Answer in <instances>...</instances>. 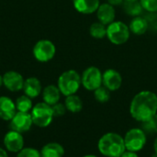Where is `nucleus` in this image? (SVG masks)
Listing matches in <instances>:
<instances>
[{
    "label": "nucleus",
    "instance_id": "nucleus-7",
    "mask_svg": "<svg viewBox=\"0 0 157 157\" xmlns=\"http://www.w3.org/2000/svg\"><path fill=\"white\" fill-rule=\"evenodd\" d=\"M32 53L36 60L41 63H46L54 57L56 54V47L52 41L42 39L35 43Z\"/></svg>",
    "mask_w": 157,
    "mask_h": 157
},
{
    "label": "nucleus",
    "instance_id": "nucleus-5",
    "mask_svg": "<svg viewBox=\"0 0 157 157\" xmlns=\"http://www.w3.org/2000/svg\"><path fill=\"white\" fill-rule=\"evenodd\" d=\"M31 118L33 124L40 128L48 127L52 119H53V113L52 105L41 102L36 104L31 109Z\"/></svg>",
    "mask_w": 157,
    "mask_h": 157
},
{
    "label": "nucleus",
    "instance_id": "nucleus-21",
    "mask_svg": "<svg viewBox=\"0 0 157 157\" xmlns=\"http://www.w3.org/2000/svg\"><path fill=\"white\" fill-rule=\"evenodd\" d=\"M64 105L66 106V109L72 113H78L83 109V101L76 94L66 96Z\"/></svg>",
    "mask_w": 157,
    "mask_h": 157
},
{
    "label": "nucleus",
    "instance_id": "nucleus-23",
    "mask_svg": "<svg viewBox=\"0 0 157 157\" xmlns=\"http://www.w3.org/2000/svg\"><path fill=\"white\" fill-rule=\"evenodd\" d=\"M15 104H16L17 111H19V112H29V111H31V109L33 107L31 98L26 94L19 96L16 100Z\"/></svg>",
    "mask_w": 157,
    "mask_h": 157
},
{
    "label": "nucleus",
    "instance_id": "nucleus-13",
    "mask_svg": "<svg viewBox=\"0 0 157 157\" xmlns=\"http://www.w3.org/2000/svg\"><path fill=\"white\" fill-rule=\"evenodd\" d=\"M97 17L98 21L108 26L115 20L116 11L114 6L108 2L100 4L97 10Z\"/></svg>",
    "mask_w": 157,
    "mask_h": 157
},
{
    "label": "nucleus",
    "instance_id": "nucleus-18",
    "mask_svg": "<svg viewBox=\"0 0 157 157\" xmlns=\"http://www.w3.org/2000/svg\"><path fill=\"white\" fill-rule=\"evenodd\" d=\"M129 28L131 32L135 35H143L149 30L147 20L143 16L133 17V19L130 22Z\"/></svg>",
    "mask_w": 157,
    "mask_h": 157
},
{
    "label": "nucleus",
    "instance_id": "nucleus-32",
    "mask_svg": "<svg viewBox=\"0 0 157 157\" xmlns=\"http://www.w3.org/2000/svg\"><path fill=\"white\" fill-rule=\"evenodd\" d=\"M0 157H8L6 152L4 149H2V148H0Z\"/></svg>",
    "mask_w": 157,
    "mask_h": 157
},
{
    "label": "nucleus",
    "instance_id": "nucleus-31",
    "mask_svg": "<svg viewBox=\"0 0 157 157\" xmlns=\"http://www.w3.org/2000/svg\"><path fill=\"white\" fill-rule=\"evenodd\" d=\"M124 0H107V2L110 5H112L113 6H120L123 3Z\"/></svg>",
    "mask_w": 157,
    "mask_h": 157
},
{
    "label": "nucleus",
    "instance_id": "nucleus-24",
    "mask_svg": "<svg viewBox=\"0 0 157 157\" xmlns=\"http://www.w3.org/2000/svg\"><path fill=\"white\" fill-rule=\"evenodd\" d=\"M141 129L146 133V135L157 134V114L149 118L148 120L142 122Z\"/></svg>",
    "mask_w": 157,
    "mask_h": 157
},
{
    "label": "nucleus",
    "instance_id": "nucleus-11",
    "mask_svg": "<svg viewBox=\"0 0 157 157\" xmlns=\"http://www.w3.org/2000/svg\"><path fill=\"white\" fill-rule=\"evenodd\" d=\"M122 84V77L119 71L113 68L107 69L102 73V85L110 92L118 91Z\"/></svg>",
    "mask_w": 157,
    "mask_h": 157
},
{
    "label": "nucleus",
    "instance_id": "nucleus-25",
    "mask_svg": "<svg viewBox=\"0 0 157 157\" xmlns=\"http://www.w3.org/2000/svg\"><path fill=\"white\" fill-rule=\"evenodd\" d=\"M94 96L97 102L104 104L109 101L110 99V91L107 89L105 86L101 85L97 90L94 91Z\"/></svg>",
    "mask_w": 157,
    "mask_h": 157
},
{
    "label": "nucleus",
    "instance_id": "nucleus-14",
    "mask_svg": "<svg viewBox=\"0 0 157 157\" xmlns=\"http://www.w3.org/2000/svg\"><path fill=\"white\" fill-rule=\"evenodd\" d=\"M24 93L31 99L38 97L42 92V85L40 81L36 77H29L25 80L23 89Z\"/></svg>",
    "mask_w": 157,
    "mask_h": 157
},
{
    "label": "nucleus",
    "instance_id": "nucleus-16",
    "mask_svg": "<svg viewBox=\"0 0 157 157\" xmlns=\"http://www.w3.org/2000/svg\"><path fill=\"white\" fill-rule=\"evenodd\" d=\"M74 7L82 14H92L97 12L100 1L99 0H74Z\"/></svg>",
    "mask_w": 157,
    "mask_h": 157
},
{
    "label": "nucleus",
    "instance_id": "nucleus-10",
    "mask_svg": "<svg viewBox=\"0 0 157 157\" xmlns=\"http://www.w3.org/2000/svg\"><path fill=\"white\" fill-rule=\"evenodd\" d=\"M24 81H25L24 78L17 71L9 70L3 75L4 86L7 90L13 93L21 91L23 89Z\"/></svg>",
    "mask_w": 157,
    "mask_h": 157
},
{
    "label": "nucleus",
    "instance_id": "nucleus-35",
    "mask_svg": "<svg viewBox=\"0 0 157 157\" xmlns=\"http://www.w3.org/2000/svg\"><path fill=\"white\" fill-rule=\"evenodd\" d=\"M83 157H98V156L93 155H85V156H83Z\"/></svg>",
    "mask_w": 157,
    "mask_h": 157
},
{
    "label": "nucleus",
    "instance_id": "nucleus-8",
    "mask_svg": "<svg viewBox=\"0 0 157 157\" xmlns=\"http://www.w3.org/2000/svg\"><path fill=\"white\" fill-rule=\"evenodd\" d=\"M81 82L87 91L94 92L102 85V73L97 67L86 68L81 75Z\"/></svg>",
    "mask_w": 157,
    "mask_h": 157
},
{
    "label": "nucleus",
    "instance_id": "nucleus-19",
    "mask_svg": "<svg viewBox=\"0 0 157 157\" xmlns=\"http://www.w3.org/2000/svg\"><path fill=\"white\" fill-rule=\"evenodd\" d=\"M64 155L63 147L57 143H50L46 144L40 152L41 157H63Z\"/></svg>",
    "mask_w": 157,
    "mask_h": 157
},
{
    "label": "nucleus",
    "instance_id": "nucleus-6",
    "mask_svg": "<svg viewBox=\"0 0 157 157\" xmlns=\"http://www.w3.org/2000/svg\"><path fill=\"white\" fill-rule=\"evenodd\" d=\"M123 139L126 150L137 153L145 146L147 135L141 128H133L126 132Z\"/></svg>",
    "mask_w": 157,
    "mask_h": 157
},
{
    "label": "nucleus",
    "instance_id": "nucleus-36",
    "mask_svg": "<svg viewBox=\"0 0 157 157\" xmlns=\"http://www.w3.org/2000/svg\"><path fill=\"white\" fill-rule=\"evenodd\" d=\"M151 157H157V154H155V153H154L153 155H152V156Z\"/></svg>",
    "mask_w": 157,
    "mask_h": 157
},
{
    "label": "nucleus",
    "instance_id": "nucleus-26",
    "mask_svg": "<svg viewBox=\"0 0 157 157\" xmlns=\"http://www.w3.org/2000/svg\"><path fill=\"white\" fill-rule=\"evenodd\" d=\"M150 30L157 31V12H147L144 16Z\"/></svg>",
    "mask_w": 157,
    "mask_h": 157
},
{
    "label": "nucleus",
    "instance_id": "nucleus-2",
    "mask_svg": "<svg viewBox=\"0 0 157 157\" xmlns=\"http://www.w3.org/2000/svg\"><path fill=\"white\" fill-rule=\"evenodd\" d=\"M98 148L106 157H121L126 151L123 137L114 132L104 134L98 141Z\"/></svg>",
    "mask_w": 157,
    "mask_h": 157
},
{
    "label": "nucleus",
    "instance_id": "nucleus-3",
    "mask_svg": "<svg viewBox=\"0 0 157 157\" xmlns=\"http://www.w3.org/2000/svg\"><path fill=\"white\" fill-rule=\"evenodd\" d=\"M81 85V75L74 69L63 72L58 78L57 86L61 93L64 96L75 94Z\"/></svg>",
    "mask_w": 157,
    "mask_h": 157
},
{
    "label": "nucleus",
    "instance_id": "nucleus-1",
    "mask_svg": "<svg viewBox=\"0 0 157 157\" xmlns=\"http://www.w3.org/2000/svg\"><path fill=\"white\" fill-rule=\"evenodd\" d=\"M132 118L144 122L157 114V94L151 91H142L132 98L130 105Z\"/></svg>",
    "mask_w": 157,
    "mask_h": 157
},
{
    "label": "nucleus",
    "instance_id": "nucleus-4",
    "mask_svg": "<svg viewBox=\"0 0 157 157\" xmlns=\"http://www.w3.org/2000/svg\"><path fill=\"white\" fill-rule=\"evenodd\" d=\"M131 35L130 28L122 21H113L107 26V38L116 45L125 43Z\"/></svg>",
    "mask_w": 157,
    "mask_h": 157
},
{
    "label": "nucleus",
    "instance_id": "nucleus-17",
    "mask_svg": "<svg viewBox=\"0 0 157 157\" xmlns=\"http://www.w3.org/2000/svg\"><path fill=\"white\" fill-rule=\"evenodd\" d=\"M61 94L62 93H61L58 86H55L52 84L46 86L41 92L43 102L50 105H53L57 104L61 98Z\"/></svg>",
    "mask_w": 157,
    "mask_h": 157
},
{
    "label": "nucleus",
    "instance_id": "nucleus-12",
    "mask_svg": "<svg viewBox=\"0 0 157 157\" xmlns=\"http://www.w3.org/2000/svg\"><path fill=\"white\" fill-rule=\"evenodd\" d=\"M4 145L7 151L12 153L21 151L24 146V140L21 133L12 130L8 131L4 137Z\"/></svg>",
    "mask_w": 157,
    "mask_h": 157
},
{
    "label": "nucleus",
    "instance_id": "nucleus-30",
    "mask_svg": "<svg viewBox=\"0 0 157 157\" xmlns=\"http://www.w3.org/2000/svg\"><path fill=\"white\" fill-rule=\"evenodd\" d=\"M121 157H139L138 156V155L136 154V152H132V151H128V150H126L123 154H122V155Z\"/></svg>",
    "mask_w": 157,
    "mask_h": 157
},
{
    "label": "nucleus",
    "instance_id": "nucleus-27",
    "mask_svg": "<svg viewBox=\"0 0 157 157\" xmlns=\"http://www.w3.org/2000/svg\"><path fill=\"white\" fill-rule=\"evenodd\" d=\"M140 2L147 12H157V0H140Z\"/></svg>",
    "mask_w": 157,
    "mask_h": 157
},
{
    "label": "nucleus",
    "instance_id": "nucleus-33",
    "mask_svg": "<svg viewBox=\"0 0 157 157\" xmlns=\"http://www.w3.org/2000/svg\"><path fill=\"white\" fill-rule=\"evenodd\" d=\"M154 151H155V154H157V137L155 138V142H154Z\"/></svg>",
    "mask_w": 157,
    "mask_h": 157
},
{
    "label": "nucleus",
    "instance_id": "nucleus-28",
    "mask_svg": "<svg viewBox=\"0 0 157 157\" xmlns=\"http://www.w3.org/2000/svg\"><path fill=\"white\" fill-rule=\"evenodd\" d=\"M17 157H41L40 153L33 148H25L18 152Z\"/></svg>",
    "mask_w": 157,
    "mask_h": 157
},
{
    "label": "nucleus",
    "instance_id": "nucleus-37",
    "mask_svg": "<svg viewBox=\"0 0 157 157\" xmlns=\"http://www.w3.org/2000/svg\"><path fill=\"white\" fill-rule=\"evenodd\" d=\"M124 1H139V0H124Z\"/></svg>",
    "mask_w": 157,
    "mask_h": 157
},
{
    "label": "nucleus",
    "instance_id": "nucleus-9",
    "mask_svg": "<svg viewBox=\"0 0 157 157\" xmlns=\"http://www.w3.org/2000/svg\"><path fill=\"white\" fill-rule=\"evenodd\" d=\"M33 124L31 114L29 112H19L17 111L14 117L10 120L9 127L12 130H16L17 132H26Z\"/></svg>",
    "mask_w": 157,
    "mask_h": 157
},
{
    "label": "nucleus",
    "instance_id": "nucleus-22",
    "mask_svg": "<svg viewBox=\"0 0 157 157\" xmlns=\"http://www.w3.org/2000/svg\"><path fill=\"white\" fill-rule=\"evenodd\" d=\"M90 35L95 39H103L107 36V25L98 22H94L89 28Z\"/></svg>",
    "mask_w": 157,
    "mask_h": 157
},
{
    "label": "nucleus",
    "instance_id": "nucleus-20",
    "mask_svg": "<svg viewBox=\"0 0 157 157\" xmlns=\"http://www.w3.org/2000/svg\"><path fill=\"white\" fill-rule=\"evenodd\" d=\"M122 5H123L124 12L132 17L141 16L144 10L140 0L139 1H123Z\"/></svg>",
    "mask_w": 157,
    "mask_h": 157
},
{
    "label": "nucleus",
    "instance_id": "nucleus-29",
    "mask_svg": "<svg viewBox=\"0 0 157 157\" xmlns=\"http://www.w3.org/2000/svg\"><path fill=\"white\" fill-rule=\"evenodd\" d=\"M52 113H53V117H62L65 114L66 112V106L64 104H61V103H57L53 105H52Z\"/></svg>",
    "mask_w": 157,
    "mask_h": 157
},
{
    "label": "nucleus",
    "instance_id": "nucleus-15",
    "mask_svg": "<svg viewBox=\"0 0 157 157\" xmlns=\"http://www.w3.org/2000/svg\"><path fill=\"white\" fill-rule=\"evenodd\" d=\"M17 112L16 104L6 96H0V118L10 121Z\"/></svg>",
    "mask_w": 157,
    "mask_h": 157
},
{
    "label": "nucleus",
    "instance_id": "nucleus-34",
    "mask_svg": "<svg viewBox=\"0 0 157 157\" xmlns=\"http://www.w3.org/2000/svg\"><path fill=\"white\" fill-rule=\"evenodd\" d=\"M2 85H4V83H3V76L0 75V87H1Z\"/></svg>",
    "mask_w": 157,
    "mask_h": 157
}]
</instances>
